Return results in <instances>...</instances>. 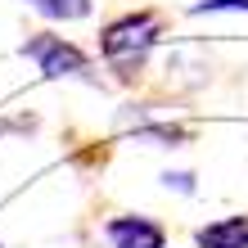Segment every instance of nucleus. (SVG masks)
Listing matches in <instances>:
<instances>
[{
  "mask_svg": "<svg viewBox=\"0 0 248 248\" xmlns=\"http://www.w3.org/2000/svg\"><path fill=\"white\" fill-rule=\"evenodd\" d=\"M158 41H163V14L131 9V14H122V18L104 23V32H99V54H104V63L118 72V77H131V72L144 68V59L154 54Z\"/></svg>",
  "mask_w": 248,
  "mask_h": 248,
  "instance_id": "obj_1",
  "label": "nucleus"
},
{
  "mask_svg": "<svg viewBox=\"0 0 248 248\" xmlns=\"http://www.w3.org/2000/svg\"><path fill=\"white\" fill-rule=\"evenodd\" d=\"M27 9H36L50 23H81L95 14V0H27Z\"/></svg>",
  "mask_w": 248,
  "mask_h": 248,
  "instance_id": "obj_6",
  "label": "nucleus"
},
{
  "mask_svg": "<svg viewBox=\"0 0 248 248\" xmlns=\"http://www.w3.org/2000/svg\"><path fill=\"white\" fill-rule=\"evenodd\" d=\"M104 235L113 248H167V230L149 217H113Z\"/></svg>",
  "mask_w": 248,
  "mask_h": 248,
  "instance_id": "obj_3",
  "label": "nucleus"
},
{
  "mask_svg": "<svg viewBox=\"0 0 248 248\" xmlns=\"http://www.w3.org/2000/svg\"><path fill=\"white\" fill-rule=\"evenodd\" d=\"M194 18L203 14H248V0H199V5H189Z\"/></svg>",
  "mask_w": 248,
  "mask_h": 248,
  "instance_id": "obj_7",
  "label": "nucleus"
},
{
  "mask_svg": "<svg viewBox=\"0 0 248 248\" xmlns=\"http://www.w3.org/2000/svg\"><path fill=\"white\" fill-rule=\"evenodd\" d=\"M23 59H32L41 68V77L50 81H95L91 72V54L81 46H72L68 36H54V32H36L32 41H23Z\"/></svg>",
  "mask_w": 248,
  "mask_h": 248,
  "instance_id": "obj_2",
  "label": "nucleus"
},
{
  "mask_svg": "<svg viewBox=\"0 0 248 248\" xmlns=\"http://www.w3.org/2000/svg\"><path fill=\"white\" fill-rule=\"evenodd\" d=\"M199 248H248V217H217L194 235Z\"/></svg>",
  "mask_w": 248,
  "mask_h": 248,
  "instance_id": "obj_4",
  "label": "nucleus"
},
{
  "mask_svg": "<svg viewBox=\"0 0 248 248\" xmlns=\"http://www.w3.org/2000/svg\"><path fill=\"white\" fill-rule=\"evenodd\" d=\"M131 140L136 144H154V149H181V144L189 140V131L176 126V122H140L136 131H131Z\"/></svg>",
  "mask_w": 248,
  "mask_h": 248,
  "instance_id": "obj_5",
  "label": "nucleus"
},
{
  "mask_svg": "<svg viewBox=\"0 0 248 248\" xmlns=\"http://www.w3.org/2000/svg\"><path fill=\"white\" fill-rule=\"evenodd\" d=\"M158 181H163L167 189H176V194H194V171H163V176H158Z\"/></svg>",
  "mask_w": 248,
  "mask_h": 248,
  "instance_id": "obj_8",
  "label": "nucleus"
}]
</instances>
